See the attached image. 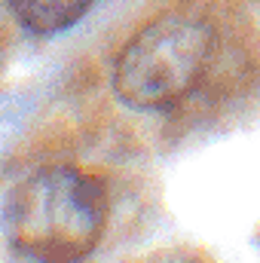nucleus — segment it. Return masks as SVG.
<instances>
[{
	"label": "nucleus",
	"mask_w": 260,
	"mask_h": 263,
	"mask_svg": "<svg viewBox=\"0 0 260 263\" xmlns=\"http://www.w3.org/2000/svg\"><path fill=\"white\" fill-rule=\"evenodd\" d=\"M107 217L110 196L101 178L73 165H46L9 190L0 227L12 251L65 263L98 248Z\"/></svg>",
	"instance_id": "nucleus-1"
},
{
	"label": "nucleus",
	"mask_w": 260,
	"mask_h": 263,
	"mask_svg": "<svg viewBox=\"0 0 260 263\" xmlns=\"http://www.w3.org/2000/svg\"><path fill=\"white\" fill-rule=\"evenodd\" d=\"M6 3L25 31L49 37L73 28L92 9L95 0H6Z\"/></svg>",
	"instance_id": "nucleus-3"
},
{
	"label": "nucleus",
	"mask_w": 260,
	"mask_h": 263,
	"mask_svg": "<svg viewBox=\"0 0 260 263\" xmlns=\"http://www.w3.org/2000/svg\"><path fill=\"white\" fill-rule=\"evenodd\" d=\"M217 49L214 28L193 12H162L138 28L117 55L114 95L132 110H169L205 80Z\"/></svg>",
	"instance_id": "nucleus-2"
}]
</instances>
